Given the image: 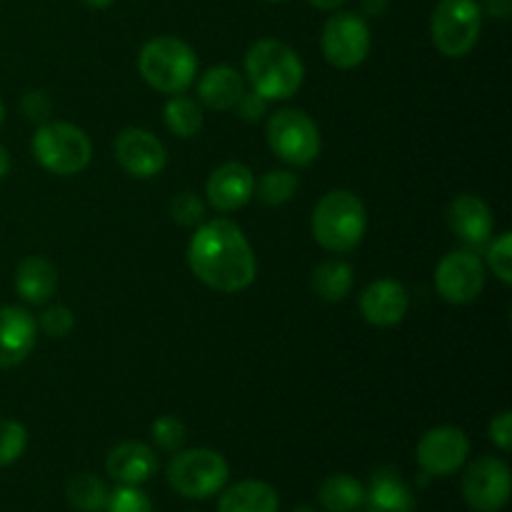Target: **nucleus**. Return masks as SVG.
Masks as SVG:
<instances>
[{
	"label": "nucleus",
	"instance_id": "33",
	"mask_svg": "<svg viewBox=\"0 0 512 512\" xmlns=\"http://www.w3.org/2000/svg\"><path fill=\"white\" fill-rule=\"evenodd\" d=\"M40 328H43V333L50 335V338H65V335L75 328L73 310L65 308V305H53V308L45 310L43 318H40Z\"/></svg>",
	"mask_w": 512,
	"mask_h": 512
},
{
	"label": "nucleus",
	"instance_id": "28",
	"mask_svg": "<svg viewBox=\"0 0 512 512\" xmlns=\"http://www.w3.org/2000/svg\"><path fill=\"white\" fill-rule=\"evenodd\" d=\"M150 435H153L155 445L160 450H165V453H178V450H183L185 438H188V428L175 415H160L150 425Z\"/></svg>",
	"mask_w": 512,
	"mask_h": 512
},
{
	"label": "nucleus",
	"instance_id": "12",
	"mask_svg": "<svg viewBox=\"0 0 512 512\" xmlns=\"http://www.w3.org/2000/svg\"><path fill=\"white\" fill-rule=\"evenodd\" d=\"M418 465L428 478H448L458 473L470 455V440L465 430L455 425L430 428L418 443Z\"/></svg>",
	"mask_w": 512,
	"mask_h": 512
},
{
	"label": "nucleus",
	"instance_id": "30",
	"mask_svg": "<svg viewBox=\"0 0 512 512\" xmlns=\"http://www.w3.org/2000/svg\"><path fill=\"white\" fill-rule=\"evenodd\" d=\"M485 260H488L495 278H498L500 283L510 285L512 283V233H500L498 238H493V243H488Z\"/></svg>",
	"mask_w": 512,
	"mask_h": 512
},
{
	"label": "nucleus",
	"instance_id": "15",
	"mask_svg": "<svg viewBox=\"0 0 512 512\" xmlns=\"http://www.w3.org/2000/svg\"><path fill=\"white\" fill-rule=\"evenodd\" d=\"M448 225L458 235L460 243L475 250L490 243L495 230V218L493 210H490V205L483 198L473 193H460L448 205Z\"/></svg>",
	"mask_w": 512,
	"mask_h": 512
},
{
	"label": "nucleus",
	"instance_id": "37",
	"mask_svg": "<svg viewBox=\"0 0 512 512\" xmlns=\"http://www.w3.org/2000/svg\"><path fill=\"white\" fill-rule=\"evenodd\" d=\"M512 10V0H488V13L493 18H508Z\"/></svg>",
	"mask_w": 512,
	"mask_h": 512
},
{
	"label": "nucleus",
	"instance_id": "24",
	"mask_svg": "<svg viewBox=\"0 0 512 512\" xmlns=\"http://www.w3.org/2000/svg\"><path fill=\"white\" fill-rule=\"evenodd\" d=\"M318 500L328 512H355L363 508L365 488L353 475H330L320 485Z\"/></svg>",
	"mask_w": 512,
	"mask_h": 512
},
{
	"label": "nucleus",
	"instance_id": "4",
	"mask_svg": "<svg viewBox=\"0 0 512 512\" xmlns=\"http://www.w3.org/2000/svg\"><path fill=\"white\" fill-rule=\"evenodd\" d=\"M138 68L145 83L165 95H178L198 78V55L185 40L160 35L148 40L138 55Z\"/></svg>",
	"mask_w": 512,
	"mask_h": 512
},
{
	"label": "nucleus",
	"instance_id": "9",
	"mask_svg": "<svg viewBox=\"0 0 512 512\" xmlns=\"http://www.w3.org/2000/svg\"><path fill=\"white\" fill-rule=\"evenodd\" d=\"M320 45H323L325 60H328L333 68H358V65L370 55V45H373L368 20L358 13H348V10L333 13L325 20Z\"/></svg>",
	"mask_w": 512,
	"mask_h": 512
},
{
	"label": "nucleus",
	"instance_id": "11",
	"mask_svg": "<svg viewBox=\"0 0 512 512\" xmlns=\"http://www.w3.org/2000/svg\"><path fill=\"white\" fill-rule=\"evenodd\" d=\"M485 288V265L473 250H453L435 268V290L445 303L468 305Z\"/></svg>",
	"mask_w": 512,
	"mask_h": 512
},
{
	"label": "nucleus",
	"instance_id": "14",
	"mask_svg": "<svg viewBox=\"0 0 512 512\" xmlns=\"http://www.w3.org/2000/svg\"><path fill=\"white\" fill-rule=\"evenodd\" d=\"M358 305L365 323L375 325V328H393V325L403 323V318L408 315L410 295L398 280L380 278L360 293Z\"/></svg>",
	"mask_w": 512,
	"mask_h": 512
},
{
	"label": "nucleus",
	"instance_id": "7",
	"mask_svg": "<svg viewBox=\"0 0 512 512\" xmlns=\"http://www.w3.org/2000/svg\"><path fill=\"white\" fill-rule=\"evenodd\" d=\"M265 138L273 155L293 168H305L315 163L320 155V130L318 123L305 110L285 108L268 118Z\"/></svg>",
	"mask_w": 512,
	"mask_h": 512
},
{
	"label": "nucleus",
	"instance_id": "41",
	"mask_svg": "<svg viewBox=\"0 0 512 512\" xmlns=\"http://www.w3.org/2000/svg\"><path fill=\"white\" fill-rule=\"evenodd\" d=\"M80 3H85V5H88V8L103 10V8H110V5H113L115 0H80Z\"/></svg>",
	"mask_w": 512,
	"mask_h": 512
},
{
	"label": "nucleus",
	"instance_id": "40",
	"mask_svg": "<svg viewBox=\"0 0 512 512\" xmlns=\"http://www.w3.org/2000/svg\"><path fill=\"white\" fill-rule=\"evenodd\" d=\"M310 5H315L318 10H335L338 5H343L345 0H308Z\"/></svg>",
	"mask_w": 512,
	"mask_h": 512
},
{
	"label": "nucleus",
	"instance_id": "22",
	"mask_svg": "<svg viewBox=\"0 0 512 512\" xmlns=\"http://www.w3.org/2000/svg\"><path fill=\"white\" fill-rule=\"evenodd\" d=\"M278 490L265 480H240L223 488L218 500V512H278Z\"/></svg>",
	"mask_w": 512,
	"mask_h": 512
},
{
	"label": "nucleus",
	"instance_id": "16",
	"mask_svg": "<svg viewBox=\"0 0 512 512\" xmlns=\"http://www.w3.org/2000/svg\"><path fill=\"white\" fill-rule=\"evenodd\" d=\"M253 190V170L245 163H238V160H230V163H223L220 168H215L210 173L208 183H205L208 203L218 213H233V210H240L243 205H248L250 198H253Z\"/></svg>",
	"mask_w": 512,
	"mask_h": 512
},
{
	"label": "nucleus",
	"instance_id": "42",
	"mask_svg": "<svg viewBox=\"0 0 512 512\" xmlns=\"http://www.w3.org/2000/svg\"><path fill=\"white\" fill-rule=\"evenodd\" d=\"M3 120H5V105L3 100H0V125H3Z\"/></svg>",
	"mask_w": 512,
	"mask_h": 512
},
{
	"label": "nucleus",
	"instance_id": "10",
	"mask_svg": "<svg viewBox=\"0 0 512 512\" xmlns=\"http://www.w3.org/2000/svg\"><path fill=\"white\" fill-rule=\"evenodd\" d=\"M510 493L512 475L503 458L483 455L465 470L463 498L475 512H500L510 503Z\"/></svg>",
	"mask_w": 512,
	"mask_h": 512
},
{
	"label": "nucleus",
	"instance_id": "25",
	"mask_svg": "<svg viewBox=\"0 0 512 512\" xmlns=\"http://www.w3.org/2000/svg\"><path fill=\"white\" fill-rule=\"evenodd\" d=\"M163 120L165 128L180 140L195 138L203 128V108H200L198 100H193L190 95L178 93L170 95L168 103L163 108Z\"/></svg>",
	"mask_w": 512,
	"mask_h": 512
},
{
	"label": "nucleus",
	"instance_id": "17",
	"mask_svg": "<svg viewBox=\"0 0 512 512\" xmlns=\"http://www.w3.org/2000/svg\"><path fill=\"white\" fill-rule=\"evenodd\" d=\"M38 343V320L20 305L0 308V368H15Z\"/></svg>",
	"mask_w": 512,
	"mask_h": 512
},
{
	"label": "nucleus",
	"instance_id": "38",
	"mask_svg": "<svg viewBox=\"0 0 512 512\" xmlns=\"http://www.w3.org/2000/svg\"><path fill=\"white\" fill-rule=\"evenodd\" d=\"M390 0H363V8L368 15H383Z\"/></svg>",
	"mask_w": 512,
	"mask_h": 512
},
{
	"label": "nucleus",
	"instance_id": "32",
	"mask_svg": "<svg viewBox=\"0 0 512 512\" xmlns=\"http://www.w3.org/2000/svg\"><path fill=\"white\" fill-rule=\"evenodd\" d=\"M170 215L178 225L183 228H193V225H200L205 220V203L195 193H178L170 203Z\"/></svg>",
	"mask_w": 512,
	"mask_h": 512
},
{
	"label": "nucleus",
	"instance_id": "19",
	"mask_svg": "<svg viewBox=\"0 0 512 512\" xmlns=\"http://www.w3.org/2000/svg\"><path fill=\"white\" fill-rule=\"evenodd\" d=\"M363 508L368 512H415L413 490L408 488L398 470L378 468L365 490Z\"/></svg>",
	"mask_w": 512,
	"mask_h": 512
},
{
	"label": "nucleus",
	"instance_id": "13",
	"mask_svg": "<svg viewBox=\"0 0 512 512\" xmlns=\"http://www.w3.org/2000/svg\"><path fill=\"white\" fill-rule=\"evenodd\" d=\"M115 158L120 168L138 180H150L160 175L168 165L165 145L145 128H125L115 138Z\"/></svg>",
	"mask_w": 512,
	"mask_h": 512
},
{
	"label": "nucleus",
	"instance_id": "31",
	"mask_svg": "<svg viewBox=\"0 0 512 512\" xmlns=\"http://www.w3.org/2000/svg\"><path fill=\"white\" fill-rule=\"evenodd\" d=\"M105 512H153V503L138 485H120L108 493Z\"/></svg>",
	"mask_w": 512,
	"mask_h": 512
},
{
	"label": "nucleus",
	"instance_id": "23",
	"mask_svg": "<svg viewBox=\"0 0 512 512\" xmlns=\"http://www.w3.org/2000/svg\"><path fill=\"white\" fill-rule=\"evenodd\" d=\"M355 283V270L348 260L330 258L320 263L313 273V290L325 303H340L348 298Z\"/></svg>",
	"mask_w": 512,
	"mask_h": 512
},
{
	"label": "nucleus",
	"instance_id": "3",
	"mask_svg": "<svg viewBox=\"0 0 512 512\" xmlns=\"http://www.w3.org/2000/svg\"><path fill=\"white\" fill-rule=\"evenodd\" d=\"M245 75L265 100H288L303 85V60L283 40L263 38L245 55Z\"/></svg>",
	"mask_w": 512,
	"mask_h": 512
},
{
	"label": "nucleus",
	"instance_id": "43",
	"mask_svg": "<svg viewBox=\"0 0 512 512\" xmlns=\"http://www.w3.org/2000/svg\"><path fill=\"white\" fill-rule=\"evenodd\" d=\"M293 512H315V510L308 508V505H300V508H295Z\"/></svg>",
	"mask_w": 512,
	"mask_h": 512
},
{
	"label": "nucleus",
	"instance_id": "21",
	"mask_svg": "<svg viewBox=\"0 0 512 512\" xmlns=\"http://www.w3.org/2000/svg\"><path fill=\"white\" fill-rule=\"evenodd\" d=\"M15 290L30 305H45L58 290V270L40 255H28L15 270Z\"/></svg>",
	"mask_w": 512,
	"mask_h": 512
},
{
	"label": "nucleus",
	"instance_id": "5",
	"mask_svg": "<svg viewBox=\"0 0 512 512\" xmlns=\"http://www.w3.org/2000/svg\"><path fill=\"white\" fill-rule=\"evenodd\" d=\"M30 148L35 160L53 175H78L93 160V143L73 123H43Z\"/></svg>",
	"mask_w": 512,
	"mask_h": 512
},
{
	"label": "nucleus",
	"instance_id": "39",
	"mask_svg": "<svg viewBox=\"0 0 512 512\" xmlns=\"http://www.w3.org/2000/svg\"><path fill=\"white\" fill-rule=\"evenodd\" d=\"M10 173V155L5 150V145H0V180Z\"/></svg>",
	"mask_w": 512,
	"mask_h": 512
},
{
	"label": "nucleus",
	"instance_id": "27",
	"mask_svg": "<svg viewBox=\"0 0 512 512\" xmlns=\"http://www.w3.org/2000/svg\"><path fill=\"white\" fill-rule=\"evenodd\" d=\"M253 193H258V200L265 205H285L298 193V178L290 170H268L255 183Z\"/></svg>",
	"mask_w": 512,
	"mask_h": 512
},
{
	"label": "nucleus",
	"instance_id": "20",
	"mask_svg": "<svg viewBox=\"0 0 512 512\" xmlns=\"http://www.w3.org/2000/svg\"><path fill=\"white\" fill-rule=\"evenodd\" d=\"M245 93V78L230 65H215L208 68L198 80V98L205 108L218 110H233L238 100Z\"/></svg>",
	"mask_w": 512,
	"mask_h": 512
},
{
	"label": "nucleus",
	"instance_id": "18",
	"mask_svg": "<svg viewBox=\"0 0 512 512\" xmlns=\"http://www.w3.org/2000/svg\"><path fill=\"white\" fill-rule=\"evenodd\" d=\"M105 470L120 485H143L158 470V458H155L150 445L128 440V443H120L110 450Z\"/></svg>",
	"mask_w": 512,
	"mask_h": 512
},
{
	"label": "nucleus",
	"instance_id": "35",
	"mask_svg": "<svg viewBox=\"0 0 512 512\" xmlns=\"http://www.w3.org/2000/svg\"><path fill=\"white\" fill-rule=\"evenodd\" d=\"M268 103L270 100H265L263 95L255 93V90H250V93L245 90L243 98L235 105V110H238V118L245 120V123H258V120L268 113Z\"/></svg>",
	"mask_w": 512,
	"mask_h": 512
},
{
	"label": "nucleus",
	"instance_id": "1",
	"mask_svg": "<svg viewBox=\"0 0 512 512\" xmlns=\"http://www.w3.org/2000/svg\"><path fill=\"white\" fill-rule=\"evenodd\" d=\"M188 265L195 278L218 293H243L258 275V260L243 230L228 218L200 223L188 243Z\"/></svg>",
	"mask_w": 512,
	"mask_h": 512
},
{
	"label": "nucleus",
	"instance_id": "26",
	"mask_svg": "<svg viewBox=\"0 0 512 512\" xmlns=\"http://www.w3.org/2000/svg\"><path fill=\"white\" fill-rule=\"evenodd\" d=\"M68 503L80 512H103L108 503V488L93 473H80L68 480Z\"/></svg>",
	"mask_w": 512,
	"mask_h": 512
},
{
	"label": "nucleus",
	"instance_id": "8",
	"mask_svg": "<svg viewBox=\"0 0 512 512\" xmlns=\"http://www.w3.org/2000/svg\"><path fill=\"white\" fill-rule=\"evenodd\" d=\"M483 8L478 0H440L430 18V35L445 58H463L478 45Z\"/></svg>",
	"mask_w": 512,
	"mask_h": 512
},
{
	"label": "nucleus",
	"instance_id": "6",
	"mask_svg": "<svg viewBox=\"0 0 512 512\" xmlns=\"http://www.w3.org/2000/svg\"><path fill=\"white\" fill-rule=\"evenodd\" d=\"M228 460L210 448L178 450L168 465V483L188 500H205L228 485Z\"/></svg>",
	"mask_w": 512,
	"mask_h": 512
},
{
	"label": "nucleus",
	"instance_id": "29",
	"mask_svg": "<svg viewBox=\"0 0 512 512\" xmlns=\"http://www.w3.org/2000/svg\"><path fill=\"white\" fill-rule=\"evenodd\" d=\"M28 445V430L18 420H0V468L13 465Z\"/></svg>",
	"mask_w": 512,
	"mask_h": 512
},
{
	"label": "nucleus",
	"instance_id": "44",
	"mask_svg": "<svg viewBox=\"0 0 512 512\" xmlns=\"http://www.w3.org/2000/svg\"><path fill=\"white\" fill-rule=\"evenodd\" d=\"M265 3H285V0H265Z\"/></svg>",
	"mask_w": 512,
	"mask_h": 512
},
{
	"label": "nucleus",
	"instance_id": "36",
	"mask_svg": "<svg viewBox=\"0 0 512 512\" xmlns=\"http://www.w3.org/2000/svg\"><path fill=\"white\" fill-rule=\"evenodd\" d=\"M488 438L498 445L503 453H510L512 448V413L503 410V413L495 415L488 425Z\"/></svg>",
	"mask_w": 512,
	"mask_h": 512
},
{
	"label": "nucleus",
	"instance_id": "2",
	"mask_svg": "<svg viewBox=\"0 0 512 512\" xmlns=\"http://www.w3.org/2000/svg\"><path fill=\"white\" fill-rule=\"evenodd\" d=\"M310 230L320 248L338 255L353 253L368 230V210L353 190H328L315 205Z\"/></svg>",
	"mask_w": 512,
	"mask_h": 512
},
{
	"label": "nucleus",
	"instance_id": "34",
	"mask_svg": "<svg viewBox=\"0 0 512 512\" xmlns=\"http://www.w3.org/2000/svg\"><path fill=\"white\" fill-rule=\"evenodd\" d=\"M20 110H23L25 120H30V123H43L53 113V103H50L43 90H28L20 100Z\"/></svg>",
	"mask_w": 512,
	"mask_h": 512
}]
</instances>
